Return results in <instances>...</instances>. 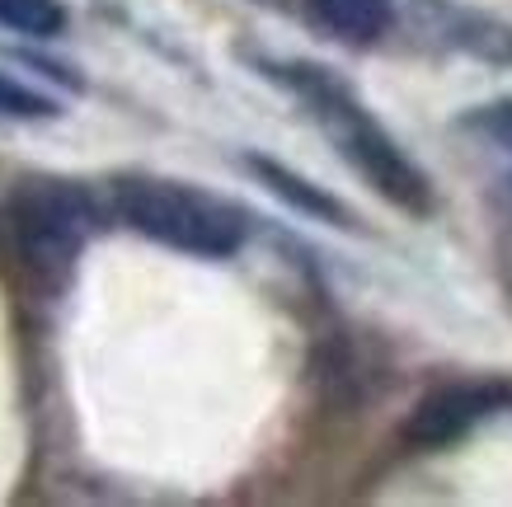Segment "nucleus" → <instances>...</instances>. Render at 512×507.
I'll list each match as a JSON object with an SVG mask.
<instances>
[{
  "mask_svg": "<svg viewBox=\"0 0 512 507\" xmlns=\"http://www.w3.org/2000/svg\"><path fill=\"white\" fill-rule=\"evenodd\" d=\"M466 127L470 132H480V137H489L494 146H503V151H512V99H503V104H484V108H475V113H466Z\"/></svg>",
  "mask_w": 512,
  "mask_h": 507,
  "instance_id": "obj_9",
  "label": "nucleus"
},
{
  "mask_svg": "<svg viewBox=\"0 0 512 507\" xmlns=\"http://www.w3.org/2000/svg\"><path fill=\"white\" fill-rule=\"evenodd\" d=\"M259 179H264L273 193H278L282 202H292L296 212H306L315 216V221H329V226H348V207H343L339 198H329L320 184H311V179H301L296 169L278 165V160H268V155H249L245 160Z\"/></svg>",
  "mask_w": 512,
  "mask_h": 507,
  "instance_id": "obj_6",
  "label": "nucleus"
},
{
  "mask_svg": "<svg viewBox=\"0 0 512 507\" xmlns=\"http://www.w3.org/2000/svg\"><path fill=\"white\" fill-rule=\"evenodd\" d=\"M512 409V385L503 381H456L442 385L433 395H423L414 404V414L404 418V442L419 451H437V446L461 442L475 423Z\"/></svg>",
  "mask_w": 512,
  "mask_h": 507,
  "instance_id": "obj_4",
  "label": "nucleus"
},
{
  "mask_svg": "<svg viewBox=\"0 0 512 507\" xmlns=\"http://www.w3.org/2000/svg\"><path fill=\"white\" fill-rule=\"evenodd\" d=\"M113 207L137 235L165 249H179V254H193V259H231L245 245V221L231 202L188 188L179 179H151V174L118 179Z\"/></svg>",
  "mask_w": 512,
  "mask_h": 507,
  "instance_id": "obj_2",
  "label": "nucleus"
},
{
  "mask_svg": "<svg viewBox=\"0 0 512 507\" xmlns=\"http://www.w3.org/2000/svg\"><path fill=\"white\" fill-rule=\"evenodd\" d=\"M0 24L29 38H57L66 29L62 0H0Z\"/></svg>",
  "mask_w": 512,
  "mask_h": 507,
  "instance_id": "obj_7",
  "label": "nucleus"
},
{
  "mask_svg": "<svg viewBox=\"0 0 512 507\" xmlns=\"http://www.w3.org/2000/svg\"><path fill=\"white\" fill-rule=\"evenodd\" d=\"M52 113H57V104H52L47 94L29 90V85H19V80H10L0 71V118H24V123H33V118H52Z\"/></svg>",
  "mask_w": 512,
  "mask_h": 507,
  "instance_id": "obj_8",
  "label": "nucleus"
},
{
  "mask_svg": "<svg viewBox=\"0 0 512 507\" xmlns=\"http://www.w3.org/2000/svg\"><path fill=\"white\" fill-rule=\"evenodd\" d=\"M320 29H329L343 43H376L390 33L395 5L390 0H301Z\"/></svg>",
  "mask_w": 512,
  "mask_h": 507,
  "instance_id": "obj_5",
  "label": "nucleus"
},
{
  "mask_svg": "<svg viewBox=\"0 0 512 507\" xmlns=\"http://www.w3.org/2000/svg\"><path fill=\"white\" fill-rule=\"evenodd\" d=\"M268 76L282 80L301 104L311 108V118L325 127V137L334 141V151H339L381 198L404 207V212H414V216L433 212V184L423 179V169L400 151V141L376 123L372 113H367V104H362L339 76H329V66L287 62V66H268Z\"/></svg>",
  "mask_w": 512,
  "mask_h": 507,
  "instance_id": "obj_1",
  "label": "nucleus"
},
{
  "mask_svg": "<svg viewBox=\"0 0 512 507\" xmlns=\"http://www.w3.org/2000/svg\"><path fill=\"white\" fill-rule=\"evenodd\" d=\"M94 202L85 188L66 184V179H29L10 198V226L24 249V259L43 273H62L71 268L85 240L94 235Z\"/></svg>",
  "mask_w": 512,
  "mask_h": 507,
  "instance_id": "obj_3",
  "label": "nucleus"
}]
</instances>
